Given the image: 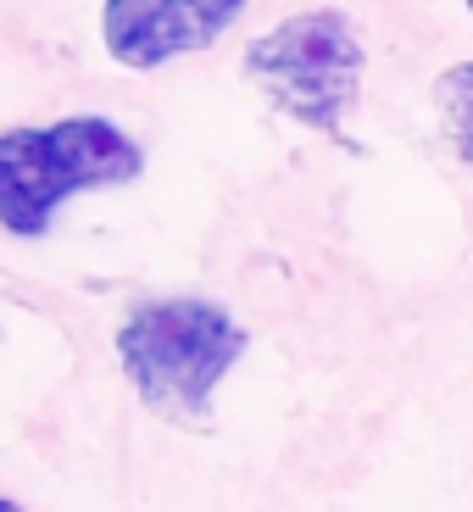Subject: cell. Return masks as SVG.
<instances>
[{
    "instance_id": "6da1fadb",
    "label": "cell",
    "mask_w": 473,
    "mask_h": 512,
    "mask_svg": "<svg viewBox=\"0 0 473 512\" xmlns=\"http://www.w3.org/2000/svg\"><path fill=\"white\" fill-rule=\"evenodd\" d=\"M245 329L201 295L145 301L117 329V357L140 401L167 423H206L212 390L245 357Z\"/></svg>"
},
{
    "instance_id": "7a4b0ae2",
    "label": "cell",
    "mask_w": 473,
    "mask_h": 512,
    "mask_svg": "<svg viewBox=\"0 0 473 512\" xmlns=\"http://www.w3.org/2000/svg\"><path fill=\"white\" fill-rule=\"evenodd\" d=\"M145 173V151L112 117H62L51 128L0 134V223L17 240L51 234L56 212L78 190H112Z\"/></svg>"
},
{
    "instance_id": "3957f363",
    "label": "cell",
    "mask_w": 473,
    "mask_h": 512,
    "mask_svg": "<svg viewBox=\"0 0 473 512\" xmlns=\"http://www.w3.org/2000/svg\"><path fill=\"white\" fill-rule=\"evenodd\" d=\"M362 67L368 56L346 12H301L245 45V78L295 123L323 134H340V117L357 106Z\"/></svg>"
},
{
    "instance_id": "277c9868",
    "label": "cell",
    "mask_w": 473,
    "mask_h": 512,
    "mask_svg": "<svg viewBox=\"0 0 473 512\" xmlns=\"http://www.w3.org/2000/svg\"><path fill=\"white\" fill-rule=\"evenodd\" d=\"M245 0H106L101 34L106 51L134 73L206 51L223 28H234Z\"/></svg>"
},
{
    "instance_id": "5b68a950",
    "label": "cell",
    "mask_w": 473,
    "mask_h": 512,
    "mask_svg": "<svg viewBox=\"0 0 473 512\" xmlns=\"http://www.w3.org/2000/svg\"><path fill=\"white\" fill-rule=\"evenodd\" d=\"M435 101H440V128H446L451 151L473 167V62H457L440 73Z\"/></svg>"
},
{
    "instance_id": "8992f818",
    "label": "cell",
    "mask_w": 473,
    "mask_h": 512,
    "mask_svg": "<svg viewBox=\"0 0 473 512\" xmlns=\"http://www.w3.org/2000/svg\"><path fill=\"white\" fill-rule=\"evenodd\" d=\"M0 512H23V501H12V496H6V501H0Z\"/></svg>"
},
{
    "instance_id": "52a82bcc",
    "label": "cell",
    "mask_w": 473,
    "mask_h": 512,
    "mask_svg": "<svg viewBox=\"0 0 473 512\" xmlns=\"http://www.w3.org/2000/svg\"><path fill=\"white\" fill-rule=\"evenodd\" d=\"M468 12H473V0H468Z\"/></svg>"
}]
</instances>
